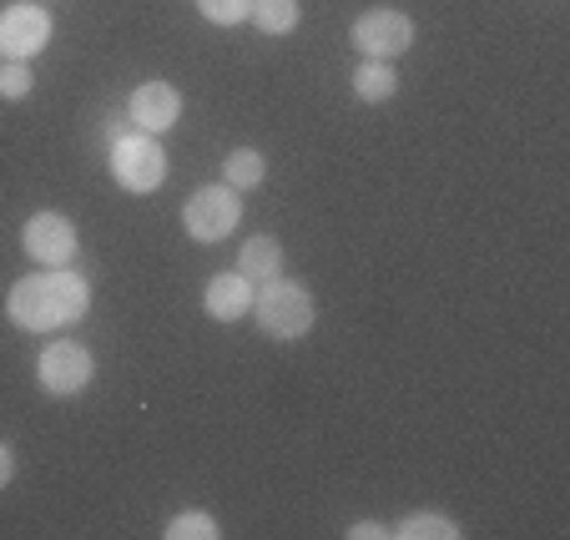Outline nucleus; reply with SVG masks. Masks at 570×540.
<instances>
[{"label": "nucleus", "mask_w": 570, "mask_h": 540, "mask_svg": "<svg viewBox=\"0 0 570 540\" xmlns=\"http://www.w3.org/2000/svg\"><path fill=\"white\" fill-rule=\"evenodd\" d=\"M399 540H460V526H454L450 516H440V510H414V516H404L394 526Z\"/></svg>", "instance_id": "nucleus-15"}, {"label": "nucleus", "mask_w": 570, "mask_h": 540, "mask_svg": "<svg viewBox=\"0 0 570 540\" xmlns=\"http://www.w3.org/2000/svg\"><path fill=\"white\" fill-rule=\"evenodd\" d=\"M91 308V283L71 268H41L31 278H16L6 293V318L26 334H56L81 324Z\"/></svg>", "instance_id": "nucleus-1"}, {"label": "nucleus", "mask_w": 570, "mask_h": 540, "mask_svg": "<svg viewBox=\"0 0 570 540\" xmlns=\"http://www.w3.org/2000/svg\"><path fill=\"white\" fill-rule=\"evenodd\" d=\"M237 273H243L248 283L278 278V273H283V248H278V238H268V233H253V238L237 248Z\"/></svg>", "instance_id": "nucleus-11"}, {"label": "nucleus", "mask_w": 570, "mask_h": 540, "mask_svg": "<svg viewBox=\"0 0 570 540\" xmlns=\"http://www.w3.org/2000/svg\"><path fill=\"white\" fill-rule=\"evenodd\" d=\"M197 11H203V21L213 26H243L253 16V0H197Z\"/></svg>", "instance_id": "nucleus-17"}, {"label": "nucleus", "mask_w": 570, "mask_h": 540, "mask_svg": "<svg viewBox=\"0 0 570 540\" xmlns=\"http://www.w3.org/2000/svg\"><path fill=\"white\" fill-rule=\"evenodd\" d=\"M243 223V203L227 183H213V187H197L193 197L183 203V227L193 243H223L237 233Z\"/></svg>", "instance_id": "nucleus-5"}, {"label": "nucleus", "mask_w": 570, "mask_h": 540, "mask_svg": "<svg viewBox=\"0 0 570 540\" xmlns=\"http://www.w3.org/2000/svg\"><path fill=\"white\" fill-rule=\"evenodd\" d=\"M303 21V6L298 0H253V26L263 36H293Z\"/></svg>", "instance_id": "nucleus-14"}, {"label": "nucleus", "mask_w": 570, "mask_h": 540, "mask_svg": "<svg viewBox=\"0 0 570 540\" xmlns=\"http://www.w3.org/2000/svg\"><path fill=\"white\" fill-rule=\"evenodd\" d=\"M51 31H56V21L46 6H36V0L6 6L0 11V56L6 61H31V56H41L51 46Z\"/></svg>", "instance_id": "nucleus-6"}, {"label": "nucleus", "mask_w": 570, "mask_h": 540, "mask_svg": "<svg viewBox=\"0 0 570 540\" xmlns=\"http://www.w3.org/2000/svg\"><path fill=\"white\" fill-rule=\"evenodd\" d=\"M379 540V536H389V530L384 526H379V520H358V526H348V540Z\"/></svg>", "instance_id": "nucleus-20"}, {"label": "nucleus", "mask_w": 570, "mask_h": 540, "mask_svg": "<svg viewBox=\"0 0 570 540\" xmlns=\"http://www.w3.org/2000/svg\"><path fill=\"white\" fill-rule=\"evenodd\" d=\"M97 379V359H91L87 344H76V338H56V344L41 348L36 359V384H41L51 400H71L81 394Z\"/></svg>", "instance_id": "nucleus-4"}, {"label": "nucleus", "mask_w": 570, "mask_h": 540, "mask_svg": "<svg viewBox=\"0 0 570 540\" xmlns=\"http://www.w3.org/2000/svg\"><path fill=\"white\" fill-rule=\"evenodd\" d=\"M394 91H399V76H394V66H389V61H368V56H364V61L354 66V97L358 101L384 107Z\"/></svg>", "instance_id": "nucleus-12"}, {"label": "nucleus", "mask_w": 570, "mask_h": 540, "mask_svg": "<svg viewBox=\"0 0 570 540\" xmlns=\"http://www.w3.org/2000/svg\"><path fill=\"white\" fill-rule=\"evenodd\" d=\"M16 480V450H11V440H0V490Z\"/></svg>", "instance_id": "nucleus-19"}, {"label": "nucleus", "mask_w": 570, "mask_h": 540, "mask_svg": "<svg viewBox=\"0 0 570 540\" xmlns=\"http://www.w3.org/2000/svg\"><path fill=\"white\" fill-rule=\"evenodd\" d=\"M253 318H258V328L268 338H278V344H293V338H303L313 328V318H318V303H313V293L303 288V283L293 278H268L253 288Z\"/></svg>", "instance_id": "nucleus-2"}, {"label": "nucleus", "mask_w": 570, "mask_h": 540, "mask_svg": "<svg viewBox=\"0 0 570 540\" xmlns=\"http://www.w3.org/2000/svg\"><path fill=\"white\" fill-rule=\"evenodd\" d=\"M253 288H258V283H248L237 268L207 278V293H203L207 318H217V324H237V318H248L253 314Z\"/></svg>", "instance_id": "nucleus-10"}, {"label": "nucleus", "mask_w": 570, "mask_h": 540, "mask_svg": "<svg viewBox=\"0 0 570 540\" xmlns=\"http://www.w3.org/2000/svg\"><path fill=\"white\" fill-rule=\"evenodd\" d=\"M161 536L167 540H217L223 536V526H217L207 510H177V516L161 526Z\"/></svg>", "instance_id": "nucleus-16"}, {"label": "nucleus", "mask_w": 570, "mask_h": 540, "mask_svg": "<svg viewBox=\"0 0 570 540\" xmlns=\"http://www.w3.org/2000/svg\"><path fill=\"white\" fill-rule=\"evenodd\" d=\"M107 167H111V183L131 197H147L167 183V151H161V141L151 131H121V137H111Z\"/></svg>", "instance_id": "nucleus-3"}, {"label": "nucleus", "mask_w": 570, "mask_h": 540, "mask_svg": "<svg viewBox=\"0 0 570 540\" xmlns=\"http://www.w3.org/2000/svg\"><path fill=\"white\" fill-rule=\"evenodd\" d=\"M127 117L137 121V131L161 137V131H173L177 121H183V91H177L173 81H141L127 101Z\"/></svg>", "instance_id": "nucleus-9"}, {"label": "nucleus", "mask_w": 570, "mask_h": 540, "mask_svg": "<svg viewBox=\"0 0 570 540\" xmlns=\"http://www.w3.org/2000/svg\"><path fill=\"white\" fill-rule=\"evenodd\" d=\"M21 248H26V258L41 263V268H71L81 238H76V223L66 213H36V217H26V227H21Z\"/></svg>", "instance_id": "nucleus-7"}, {"label": "nucleus", "mask_w": 570, "mask_h": 540, "mask_svg": "<svg viewBox=\"0 0 570 540\" xmlns=\"http://www.w3.org/2000/svg\"><path fill=\"white\" fill-rule=\"evenodd\" d=\"M223 177H227V187H233V193H253V187L268 177V163H263L258 147H237V151H227Z\"/></svg>", "instance_id": "nucleus-13"}, {"label": "nucleus", "mask_w": 570, "mask_h": 540, "mask_svg": "<svg viewBox=\"0 0 570 540\" xmlns=\"http://www.w3.org/2000/svg\"><path fill=\"white\" fill-rule=\"evenodd\" d=\"M31 87H36V76H31V66L26 61L0 66V101H26L31 97Z\"/></svg>", "instance_id": "nucleus-18"}, {"label": "nucleus", "mask_w": 570, "mask_h": 540, "mask_svg": "<svg viewBox=\"0 0 570 540\" xmlns=\"http://www.w3.org/2000/svg\"><path fill=\"white\" fill-rule=\"evenodd\" d=\"M348 41H354L358 56H368V61H394V56H404L414 46V21L404 11L379 6V11L358 16L354 31H348Z\"/></svg>", "instance_id": "nucleus-8"}]
</instances>
